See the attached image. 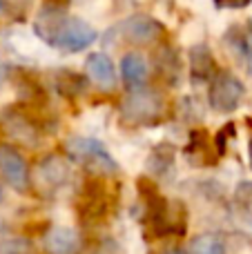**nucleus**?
I'll list each match as a JSON object with an SVG mask.
<instances>
[{
  "label": "nucleus",
  "instance_id": "obj_25",
  "mask_svg": "<svg viewBox=\"0 0 252 254\" xmlns=\"http://www.w3.org/2000/svg\"><path fill=\"white\" fill-rule=\"evenodd\" d=\"M163 254H186L183 250H179V248H170V250H165Z\"/></svg>",
  "mask_w": 252,
  "mask_h": 254
},
{
  "label": "nucleus",
  "instance_id": "obj_4",
  "mask_svg": "<svg viewBox=\"0 0 252 254\" xmlns=\"http://www.w3.org/2000/svg\"><path fill=\"white\" fill-rule=\"evenodd\" d=\"M168 103L154 89H134L121 101V119L125 125H156L165 119Z\"/></svg>",
  "mask_w": 252,
  "mask_h": 254
},
{
  "label": "nucleus",
  "instance_id": "obj_10",
  "mask_svg": "<svg viewBox=\"0 0 252 254\" xmlns=\"http://www.w3.org/2000/svg\"><path fill=\"white\" fill-rule=\"evenodd\" d=\"M34 185L40 192H56L69 181V163L58 154H49L36 165Z\"/></svg>",
  "mask_w": 252,
  "mask_h": 254
},
{
  "label": "nucleus",
  "instance_id": "obj_6",
  "mask_svg": "<svg viewBox=\"0 0 252 254\" xmlns=\"http://www.w3.org/2000/svg\"><path fill=\"white\" fill-rule=\"evenodd\" d=\"M241 98H244V85L230 71H219L210 83V92H208V101L210 107L214 112L221 114H230L239 107Z\"/></svg>",
  "mask_w": 252,
  "mask_h": 254
},
{
  "label": "nucleus",
  "instance_id": "obj_22",
  "mask_svg": "<svg viewBox=\"0 0 252 254\" xmlns=\"http://www.w3.org/2000/svg\"><path fill=\"white\" fill-rule=\"evenodd\" d=\"M228 40L232 43V49H235V54L244 61L246 69L252 71V45L248 43V38L246 36H239V34H230L228 36Z\"/></svg>",
  "mask_w": 252,
  "mask_h": 254
},
{
  "label": "nucleus",
  "instance_id": "obj_26",
  "mask_svg": "<svg viewBox=\"0 0 252 254\" xmlns=\"http://www.w3.org/2000/svg\"><path fill=\"white\" fill-rule=\"evenodd\" d=\"M248 161H250V167H252V138H250V143H248Z\"/></svg>",
  "mask_w": 252,
  "mask_h": 254
},
{
  "label": "nucleus",
  "instance_id": "obj_16",
  "mask_svg": "<svg viewBox=\"0 0 252 254\" xmlns=\"http://www.w3.org/2000/svg\"><path fill=\"white\" fill-rule=\"evenodd\" d=\"M121 74H123V80L127 85H141L147 78V65L141 54H125L123 61H121Z\"/></svg>",
  "mask_w": 252,
  "mask_h": 254
},
{
  "label": "nucleus",
  "instance_id": "obj_18",
  "mask_svg": "<svg viewBox=\"0 0 252 254\" xmlns=\"http://www.w3.org/2000/svg\"><path fill=\"white\" fill-rule=\"evenodd\" d=\"M174 154H177L174 147H170V145H161V147H156L154 152L150 154L147 167H150L154 174H165V172L174 165Z\"/></svg>",
  "mask_w": 252,
  "mask_h": 254
},
{
  "label": "nucleus",
  "instance_id": "obj_29",
  "mask_svg": "<svg viewBox=\"0 0 252 254\" xmlns=\"http://www.w3.org/2000/svg\"><path fill=\"white\" fill-rule=\"evenodd\" d=\"M0 76H2V67H0Z\"/></svg>",
  "mask_w": 252,
  "mask_h": 254
},
{
  "label": "nucleus",
  "instance_id": "obj_28",
  "mask_svg": "<svg viewBox=\"0 0 252 254\" xmlns=\"http://www.w3.org/2000/svg\"><path fill=\"white\" fill-rule=\"evenodd\" d=\"M2 196H4V192H2V185H0V201H2Z\"/></svg>",
  "mask_w": 252,
  "mask_h": 254
},
{
  "label": "nucleus",
  "instance_id": "obj_5",
  "mask_svg": "<svg viewBox=\"0 0 252 254\" xmlns=\"http://www.w3.org/2000/svg\"><path fill=\"white\" fill-rule=\"evenodd\" d=\"M112 201H114V194L110 192V179L89 176L78 194L76 207H78V214L85 221H101L110 212Z\"/></svg>",
  "mask_w": 252,
  "mask_h": 254
},
{
  "label": "nucleus",
  "instance_id": "obj_23",
  "mask_svg": "<svg viewBox=\"0 0 252 254\" xmlns=\"http://www.w3.org/2000/svg\"><path fill=\"white\" fill-rule=\"evenodd\" d=\"M94 254H125V250H123V246H121L116 239L107 237V239H103V241L96 246Z\"/></svg>",
  "mask_w": 252,
  "mask_h": 254
},
{
  "label": "nucleus",
  "instance_id": "obj_17",
  "mask_svg": "<svg viewBox=\"0 0 252 254\" xmlns=\"http://www.w3.org/2000/svg\"><path fill=\"white\" fill-rule=\"evenodd\" d=\"M188 254H226V246L217 234H199L192 239Z\"/></svg>",
  "mask_w": 252,
  "mask_h": 254
},
{
  "label": "nucleus",
  "instance_id": "obj_19",
  "mask_svg": "<svg viewBox=\"0 0 252 254\" xmlns=\"http://www.w3.org/2000/svg\"><path fill=\"white\" fill-rule=\"evenodd\" d=\"M235 207L246 221H252V181H244L235 190Z\"/></svg>",
  "mask_w": 252,
  "mask_h": 254
},
{
  "label": "nucleus",
  "instance_id": "obj_3",
  "mask_svg": "<svg viewBox=\"0 0 252 254\" xmlns=\"http://www.w3.org/2000/svg\"><path fill=\"white\" fill-rule=\"evenodd\" d=\"M65 149L71 161L78 163L89 176L110 179V176L119 174V163L103 147L101 140L87 138V136H71L65 143Z\"/></svg>",
  "mask_w": 252,
  "mask_h": 254
},
{
  "label": "nucleus",
  "instance_id": "obj_27",
  "mask_svg": "<svg viewBox=\"0 0 252 254\" xmlns=\"http://www.w3.org/2000/svg\"><path fill=\"white\" fill-rule=\"evenodd\" d=\"M4 11H7V4H4V0H0V16H2Z\"/></svg>",
  "mask_w": 252,
  "mask_h": 254
},
{
  "label": "nucleus",
  "instance_id": "obj_21",
  "mask_svg": "<svg viewBox=\"0 0 252 254\" xmlns=\"http://www.w3.org/2000/svg\"><path fill=\"white\" fill-rule=\"evenodd\" d=\"M58 89L65 96H76V92H83L85 89V80L80 76L71 74V71H61L58 74Z\"/></svg>",
  "mask_w": 252,
  "mask_h": 254
},
{
  "label": "nucleus",
  "instance_id": "obj_2",
  "mask_svg": "<svg viewBox=\"0 0 252 254\" xmlns=\"http://www.w3.org/2000/svg\"><path fill=\"white\" fill-rule=\"evenodd\" d=\"M143 201V221L152 237H181L188 228V210L181 201H168L150 179H138Z\"/></svg>",
  "mask_w": 252,
  "mask_h": 254
},
{
  "label": "nucleus",
  "instance_id": "obj_24",
  "mask_svg": "<svg viewBox=\"0 0 252 254\" xmlns=\"http://www.w3.org/2000/svg\"><path fill=\"white\" fill-rule=\"evenodd\" d=\"M219 9H244L248 7L252 0H212Z\"/></svg>",
  "mask_w": 252,
  "mask_h": 254
},
{
  "label": "nucleus",
  "instance_id": "obj_20",
  "mask_svg": "<svg viewBox=\"0 0 252 254\" xmlns=\"http://www.w3.org/2000/svg\"><path fill=\"white\" fill-rule=\"evenodd\" d=\"M0 254H36V248L25 237H7L0 241Z\"/></svg>",
  "mask_w": 252,
  "mask_h": 254
},
{
  "label": "nucleus",
  "instance_id": "obj_1",
  "mask_svg": "<svg viewBox=\"0 0 252 254\" xmlns=\"http://www.w3.org/2000/svg\"><path fill=\"white\" fill-rule=\"evenodd\" d=\"M34 31L47 45L61 52H80L98 38L96 29L78 16H69L63 7L45 4L34 20Z\"/></svg>",
  "mask_w": 252,
  "mask_h": 254
},
{
  "label": "nucleus",
  "instance_id": "obj_15",
  "mask_svg": "<svg viewBox=\"0 0 252 254\" xmlns=\"http://www.w3.org/2000/svg\"><path fill=\"white\" fill-rule=\"evenodd\" d=\"M154 63H156V71L165 83H177V78L181 76V61H179L177 52L172 47H161L154 54Z\"/></svg>",
  "mask_w": 252,
  "mask_h": 254
},
{
  "label": "nucleus",
  "instance_id": "obj_13",
  "mask_svg": "<svg viewBox=\"0 0 252 254\" xmlns=\"http://www.w3.org/2000/svg\"><path fill=\"white\" fill-rule=\"evenodd\" d=\"M190 65H192V78L194 80H212L217 71V63H214L212 54L205 45H196L190 49Z\"/></svg>",
  "mask_w": 252,
  "mask_h": 254
},
{
  "label": "nucleus",
  "instance_id": "obj_14",
  "mask_svg": "<svg viewBox=\"0 0 252 254\" xmlns=\"http://www.w3.org/2000/svg\"><path fill=\"white\" fill-rule=\"evenodd\" d=\"M85 67H87V74L92 80H96V83L103 85V87H114L116 71H114L112 61L105 56V54H89Z\"/></svg>",
  "mask_w": 252,
  "mask_h": 254
},
{
  "label": "nucleus",
  "instance_id": "obj_12",
  "mask_svg": "<svg viewBox=\"0 0 252 254\" xmlns=\"http://www.w3.org/2000/svg\"><path fill=\"white\" fill-rule=\"evenodd\" d=\"M186 156L192 165H214L219 161V152L214 138L210 136L208 129H192L190 131V143L186 147Z\"/></svg>",
  "mask_w": 252,
  "mask_h": 254
},
{
  "label": "nucleus",
  "instance_id": "obj_8",
  "mask_svg": "<svg viewBox=\"0 0 252 254\" xmlns=\"http://www.w3.org/2000/svg\"><path fill=\"white\" fill-rule=\"evenodd\" d=\"M119 36L129 45L145 47V45L156 43V40L163 36V25H161L159 20H154L152 16L136 13V16H129L125 22H121Z\"/></svg>",
  "mask_w": 252,
  "mask_h": 254
},
{
  "label": "nucleus",
  "instance_id": "obj_7",
  "mask_svg": "<svg viewBox=\"0 0 252 254\" xmlns=\"http://www.w3.org/2000/svg\"><path fill=\"white\" fill-rule=\"evenodd\" d=\"M4 134L16 138L18 143L27 145V147H38L43 143V131H40V123L29 116L25 110L20 107H11V110L2 112V119H0Z\"/></svg>",
  "mask_w": 252,
  "mask_h": 254
},
{
  "label": "nucleus",
  "instance_id": "obj_11",
  "mask_svg": "<svg viewBox=\"0 0 252 254\" xmlns=\"http://www.w3.org/2000/svg\"><path fill=\"white\" fill-rule=\"evenodd\" d=\"M43 246L47 254H78L83 250V239L74 228L54 225L45 232Z\"/></svg>",
  "mask_w": 252,
  "mask_h": 254
},
{
  "label": "nucleus",
  "instance_id": "obj_9",
  "mask_svg": "<svg viewBox=\"0 0 252 254\" xmlns=\"http://www.w3.org/2000/svg\"><path fill=\"white\" fill-rule=\"evenodd\" d=\"M0 176L11 185L16 192H27L29 190V167L22 154L13 145L0 143Z\"/></svg>",
  "mask_w": 252,
  "mask_h": 254
}]
</instances>
